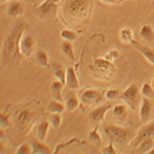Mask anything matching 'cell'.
<instances>
[{"label":"cell","instance_id":"19","mask_svg":"<svg viewBox=\"0 0 154 154\" xmlns=\"http://www.w3.org/2000/svg\"><path fill=\"white\" fill-rule=\"evenodd\" d=\"M65 107L66 106H64L62 102L57 101V100H54V99L53 101H51L48 103V111L49 113H59V114H61V113L64 112V110H65Z\"/></svg>","mask_w":154,"mask_h":154},{"label":"cell","instance_id":"39","mask_svg":"<svg viewBox=\"0 0 154 154\" xmlns=\"http://www.w3.org/2000/svg\"><path fill=\"white\" fill-rule=\"evenodd\" d=\"M149 154H154V148L150 151V152H149Z\"/></svg>","mask_w":154,"mask_h":154},{"label":"cell","instance_id":"26","mask_svg":"<svg viewBox=\"0 0 154 154\" xmlns=\"http://www.w3.org/2000/svg\"><path fill=\"white\" fill-rule=\"evenodd\" d=\"M79 102L78 99L76 98L74 95H70V97H67L66 98V109L68 111H74L78 107Z\"/></svg>","mask_w":154,"mask_h":154},{"label":"cell","instance_id":"14","mask_svg":"<svg viewBox=\"0 0 154 154\" xmlns=\"http://www.w3.org/2000/svg\"><path fill=\"white\" fill-rule=\"evenodd\" d=\"M154 148V139H147L141 142L137 147L134 149L135 153L143 154V153H149Z\"/></svg>","mask_w":154,"mask_h":154},{"label":"cell","instance_id":"13","mask_svg":"<svg viewBox=\"0 0 154 154\" xmlns=\"http://www.w3.org/2000/svg\"><path fill=\"white\" fill-rule=\"evenodd\" d=\"M131 44L133 46H135V48L138 49V51H140V53L142 54L143 56L145 57V58L147 59L151 64H153V65H154V51H153V49L149 48H147V46L142 45V44H140L138 41H136V40L131 41Z\"/></svg>","mask_w":154,"mask_h":154},{"label":"cell","instance_id":"40","mask_svg":"<svg viewBox=\"0 0 154 154\" xmlns=\"http://www.w3.org/2000/svg\"><path fill=\"white\" fill-rule=\"evenodd\" d=\"M152 86L154 88V79H153V82H152Z\"/></svg>","mask_w":154,"mask_h":154},{"label":"cell","instance_id":"10","mask_svg":"<svg viewBox=\"0 0 154 154\" xmlns=\"http://www.w3.org/2000/svg\"><path fill=\"white\" fill-rule=\"evenodd\" d=\"M153 104L152 102L149 100V98H144L142 100L140 107V119L142 122H146L148 120V118L150 117L151 110H152Z\"/></svg>","mask_w":154,"mask_h":154},{"label":"cell","instance_id":"2","mask_svg":"<svg viewBox=\"0 0 154 154\" xmlns=\"http://www.w3.org/2000/svg\"><path fill=\"white\" fill-rule=\"evenodd\" d=\"M91 8V0H68L64 6L67 19L83 20L88 17Z\"/></svg>","mask_w":154,"mask_h":154},{"label":"cell","instance_id":"22","mask_svg":"<svg viewBox=\"0 0 154 154\" xmlns=\"http://www.w3.org/2000/svg\"><path fill=\"white\" fill-rule=\"evenodd\" d=\"M62 53L66 56L67 59H69L70 61H74L75 60V56H74V51H73V46H72L71 41H67L65 40L62 43L61 46Z\"/></svg>","mask_w":154,"mask_h":154},{"label":"cell","instance_id":"8","mask_svg":"<svg viewBox=\"0 0 154 154\" xmlns=\"http://www.w3.org/2000/svg\"><path fill=\"white\" fill-rule=\"evenodd\" d=\"M57 9H58L57 3H54V2L49 1V0H45L43 3L38 6L37 11H38V14H40V17H42V18L51 19L54 17Z\"/></svg>","mask_w":154,"mask_h":154},{"label":"cell","instance_id":"24","mask_svg":"<svg viewBox=\"0 0 154 154\" xmlns=\"http://www.w3.org/2000/svg\"><path fill=\"white\" fill-rule=\"evenodd\" d=\"M119 39L122 43H131L133 39V32L130 28L125 27V28L120 29L119 31Z\"/></svg>","mask_w":154,"mask_h":154},{"label":"cell","instance_id":"27","mask_svg":"<svg viewBox=\"0 0 154 154\" xmlns=\"http://www.w3.org/2000/svg\"><path fill=\"white\" fill-rule=\"evenodd\" d=\"M54 75L56 76L57 79L61 81V82H63L64 84L66 83V71H64L60 65H54Z\"/></svg>","mask_w":154,"mask_h":154},{"label":"cell","instance_id":"12","mask_svg":"<svg viewBox=\"0 0 154 154\" xmlns=\"http://www.w3.org/2000/svg\"><path fill=\"white\" fill-rule=\"evenodd\" d=\"M98 99H99V91L94 88H89L84 91L80 97V101L82 102L84 105H91V104L95 103Z\"/></svg>","mask_w":154,"mask_h":154},{"label":"cell","instance_id":"36","mask_svg":"<svg viewBox=\"0 0 154 154\" xmlns=\"http://www.w3.org/2000/svg\"><path fill=\"white\" fill-rule=\"evenodd\" d=\"M0 125H1V128H8L9 126V122H8V119L5 115H3V114H1V116H0Z\"/></svg>","mask_w":154,"mask_h":154},{"label":"cell","instance_id":"23","mask_svg":"<svg viewBox=\"0 0 154 154\" xmlns=\"http://www.w3.org/2000/svg\"><path fill=\"white\" fill-rule=\"evenodd\" d=\"M140 36L146 41L153 40L154 33H153L152 27H151L150 25H143L142 28L140 29Z\"/></svg>","mask_w":154,"mask_h":154},{"label":"cell","instance_id":"29","mask_svg":"<svg viewBox=\"0 0 154 154\" xmlns=\"http://www.w3.org/2000/svg\"><path fill=\"white\" fill-rule=\"evenodd\" d=\"M61 37L63 39H65L67 41H74L76 39V34L74 33L73 31H71V30H63V31L61 32Z\"/></svg>","mask_w":154,"mask_h":154},{"label":"cell","instance_id":"35","mask_svg":"<svg viewBox=\"0 0 154 154\" xmlns=\"http://www.w3.org/2000/svg\"><path fill=\"white\" fill-rule=\"evenodd\" d=\"M117 57H118L117 51H111L110 53L107 54L105 56V59L108 60V61H110V62H112V61H114V60L117 59Z\"/></svg>","mask_w":154,"mask_h":154},{"label":"cell","instance_id":"15","mask_svg":"<svg viewBox=\"0 0 154 154\" xmlns=\"http://www.w3.org/2000/svg\"><path fill=\"white\" fill-rule=\"evenodd\" d=\"M63 82H61L60 80L53 81L49 86V91L51 95L53 97V99L57 101H62V88H63Z\"/></svg>","mask_w":154,"mask_h":154},{"label":"cell","instance_id":"17","mask_svg":"<svg viewBox=\"0 0 154 154\" xmlns=\"http://www.w3.org/2000/svg\"><path fill=\"white\" fill-rule=\"evenodd\" d=\"M31 119H32L31 113L27 110H24L19 114L18 120H17V125H18V126L21 128V130H24L25 128L28 126V125H30Z\"/></svg>","mask_w":154,"mask_h":154},{"label":"cell","instance_id":"25","mask_svg":"<svg viewBox=\"0 0 154 154\" xmlns=\"http://www.w3.org/2000/svg\"><path fill=\"white\" fill-rule=\"evenodd\" d=\"M35 61L37 65L42 68H48V57L43 51H38L35 54Z\"/></svg>","mask_w":154,"mask_h":154},{"label":"cell","instance_id":"28","mask_svg":"<svg viewBox=\"0 0 154 154\" xmlns=\"http://www.w3.org/2000/svg\"><path fill=\"white\" fill-rule=\"evenodd\" d=\"M48 122L54 128H58L62 122V116L59 113H51L48 118Z\"/></svg>","mask_w":154,"mask_h":154},{"label":"cell","instance_id":"6","mask_svg":"<svg viewBox=\"0 0 154 154\" xmlns=\"http://www.w3.org/2000/svg\"><path fill=\"white\" fill-rule=\"evenodd\" d=\"M94 66L97 70H99L101 73H103L104 75L107 76H112L115 73V67L110 61L106 60L105 58L102 59H96L95 60V63H94Z\"/></svg>","mask_w":154,"mask_h":154},{"label":"cell","instance_id":"34","mask_svg":"<svg viewBox=\"0 0 154 154\" xmlns=\"http://www.w3.org/2000/svg\"><path fill=\"white\" fill-rule=\"evenodd\" d=\"M102 153H104V154H116V151H115V148H114V145H113L112 141L110 142V144H109L108 147L103 148V150H102Z\"/></svg>","mask_w":154,"mask_h":154},{"label":"cell","instance_id":"1","mask_svg":"<svg viewBox=\"0 0 154 154\" xmlns=\"http://www.w3.org/2000/svg\"><path fill=\"white\" fill-rule=\"evenodd\" d=\"M24 29L25 25L23 23L16 25L14 28L11 30V34L5 39L1 51V67L6 65L7 62L11 61L12 57L14 56L17 49L19 48L20 40L23 35Z\"/></svg>","mask_w":154,"mask_h":154},{"label":"cell","instance_id":"5","mask_svg":"<svg viewBox=\"0 0 154 154\" xmlns=\"http://www.w3.org/2000/svg\"><path fill=\"white\" fill-rule=\"evenodd\" d=\"M147 139H154V121L142 126L139 130L135 140L131 143V146L135 149L141 142H143L144 140H147Z\"/></svg>","mask_w":154,"mask_h":154},{"label":"cell","instance_id":"21","mask_svg":"<svg viewBox=\"0 0 154 154\" xmlns=\"http://www.w3.org/2000/svg\"><path fill=\"white\" fill-rule=\"evenodd\" d=\"M31 147H32V153L33 154H49L51 150L44 146L42 142H36V141H32L31 142Z\"/></svg>","mask_w":154,"mask_h":154},{"label":"cell","instance_id":"32","mask_svg":"<svg viewBox=\"0 0 154 154\" xmlns=\"http://www.w3.org/2000/svg\"><path fill=\"white\" fill-rule=\"evenodd\" d=\"M32 153V147H30L27 144H22L17 150V154H29Z\"/></svg>","mask_w":154,"mask_h":154},{"label":"cell","instance_id":"3","mask_svg":"<svg viewBox=\"0 0 154 154\" xmlns=\"http://www.w3.org/2000/svg\"><path fill=\"white\" fill-rule=\"evenodd\" d=\"M105 134L110 138L113 143H125L130 141L134 136V131L131 128H125L116 125H107Z\"/></svg>","mask_w":154,"mask_h":154},{"label":"cell","instance_id":"33","mask_svg":"<svg viewBox=\"0 0 154 154\" xmlns=\"http://www.w3.org/2000/svg\"><path fill=\"white\" fill-rule=\"evenodd\" d=\"M119 96V93L117 89H109L106 93V99L107 100H115Z\"/></svg>","mask_w":154,"mask_h":154},{"label":"cell","instance_id":"37","mask_svg":"<svg viewBox=\"0 0 154 154\" xmlns=\"http://www.w3.org/2000/svg\"><path fill=\"white\" fill-rule=\"evenodd\" d=\"M102 2H105V3H112V4H115V3H118L117 0H100Z\"/></svg>","mask_w":154,"mask_h":154},{"label":"cell","instance_id":"7","mask_svg":"<svg viewBox=\"0 0 154 154\" xmlns=\"http://www.w3.org/2000/svg\"><path fill=\"white\" fill-rule=\"evenodd\" d=\"M34 39L31 35H25L21 38L19 44V49L25 57H30L34 51Z\"/></svg>","mask_w":154,"mask_h":154},{"label":"cell","instance_id":"20","mask_svg":"<svg viewBox=\"0 0 154 154\" xmlns=\"http://www.w3.org/2000/svg\"><path fill=\"white\" fill-rule=\"evenodd\" d=\"M126 115H128V107L122 104L116 105L113 108V116L119 120H125Z\"/></svg>","mask_w":154,"mask_h":154},{"label":"cell","instance_id":"11","mask_svg":"<svg viewBox=\"0 0 154 154\" xmlns=\"http://www.w3.org/2000/svg\"><path fill=\"white\" fill-rule=\"evenodd\" d=\"M66 84L70 89H77L79 88L78 79L73 67H68L66 70Z\"/></svg>","mask_w":154,"mask_h":154},{"label":"cell","instance_id":"18","mask_svg":"<svg viewBox=\"0 0 154 154\" xmlns=\"http://www.w3.org/2000/svg\"><path fill=\"white\" fill-rule=\"evenodd\" d=\"M48 125H49L48 121H41V122L37 125L36 137H37V139H38V141L43 142V141L45 140L46 135H48Z\"/></svg>","mask_w":154,"mask_h":154},{"label":"cell","instance_id":"38","mask_svg":"<svg viewBox=\"0 0 154 154\" xmlns=\"http://www.w3.org/2000/svg\"><path fill=\"white\" fill-rule=\"evenodd\" d=\"M8 0H0V2H1V4H3V3H5V2H7Z\"/></svg>","mask_w":154,"mask_h":154},{"label":"cell","instance_id":"30","mask_svg":"<svg viewBox=\"0 0 154 154\" xmlns=\"http://www.w3.org/2000/svg\"><path fill=\"white\" fill-rule=\"evenodd\" d=\"M142 94L144 97L146 98H154V91L152 89V86L150 85L149 83H145L142 86Z\"/></svg>","mask_w":154,"mask_h":154},{"label":"cell","instance_id":"16","mask_svg":"<svg viewBox=\"0 0 154 154\" xmlns=\"http://www.w3.org/2000/svg\"><path fill=\"white\" fill-rule=\"evenodd\" d=\"M24 12V6L21 2L14 1L9 4L8 8H7V16L8 17H19L23 14Z\"/></svg>","mask_w":154,"mask_h":154},{"label":"cell","instance_id":"9","mask_svg":"<svg viewBox=\"0 0 154 154\" xmlns=\"http://www.w3.org/2000/svg\"><path fill=\"white\" fill-rule=\"evenodd\" d=\"M112 108V106L111 105H105V106H101V107H98L97 109L95 110L91 111L88 114V118L89 120L91 121L93 123H98L102 121L105 117L107 111L109 110V109Z\"/></svg>","mask_w":154,"mask_h":154},{"label":"cell","instance_id":"4","mask_svg":"<svg viewBox=\"0 0 154 154\" xmlns=\"http://www.w3.org/2000/svg\"><path fill=\"white\" fill-rule=\"evenodd\" d=\"M138 97H139V86L136 83H133L123 91L121 99L125 101V103L130 107L131 110H135L136 106L138 104Z\"/></svg>","mask_w":154,"mask_h":154},{"label":"cell","instance_id":"31","mask_svg":"<svg viewBox=\"0 0 154 154\" xmlns=\"http://www.w3.org/2000/svg\"><path fill=\"white\" fill-rule=\"evenodd\" d=\"M88 141L93 144H100L101 143V137L98 134L97 130H93L88 134Z\"/></svg>","mask_w":154,"mask_h":154}]
</instances>
